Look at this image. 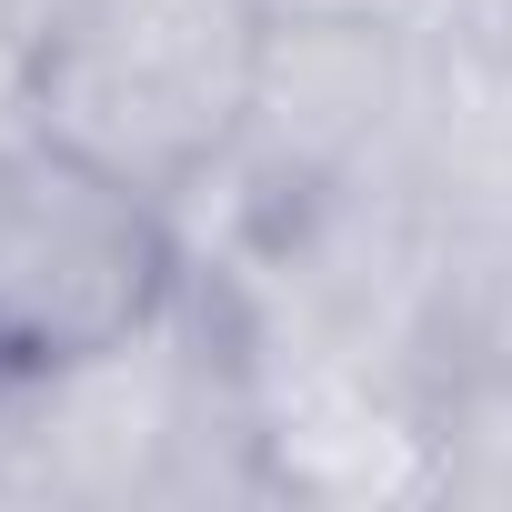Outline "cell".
<instances>
[{"instance_id":"1","label":"cell","mask_w":512,"mask_h":512,"mask_svg":"<svg viewBox=\"0 0 512 512\" xmlns=\"http://www.w3.org/2000/svg\"><path fill=\"white\" fill-rule=\"evenodd\" d=\"M272 51L251 0H71L31 51V131L171 191L251 131Z\"/></svg>"},{"instance_id":"2","label":"cell","mask_w":512,"mask_h":512,"mask_svg":"<svg viewBox=\"0 0 512 512\" xmlns=\"http://www.w3.org/2000/svg\"><path fill=\"white\" fill-rule=\"evenodd\" d=\"M171 292L161 191L81 141H0V372H71L151 332Z\"/></svg>"}]
</instances>
